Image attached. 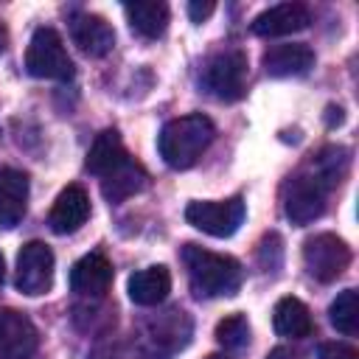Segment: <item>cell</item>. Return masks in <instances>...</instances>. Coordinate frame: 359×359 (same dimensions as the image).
I'll list each match as a JSON object with an SVG mask.
<instances>
[{
  "instance_id": "obj_24",
  "label": "cell",
  "mask_w": 359,
  "mask_h": 359,
  "mask_svg": "<svg viewBox=\"0 0 359 359\" xmlns=\"http://www.w3.org/2000/svg\"><path fill=\"white\" fill-rule=\"evenodd\" d=\"M317 359H359V353L353 345H345V342H323L317 351Z\"/></svg>"
},
{
  "instance_id": "obj_12",
  "label": "cell",
  "mask_w": 359,
  "mask_h": 359,
  "mask_svg": "<svg viewBox=\"0 0 359 359\" xmlns=\"http://www.w3.org/2000/svg\"><path fill=\"white\" fill-rule=\"evenodd\" d=\"M87 216H90V196H87V191L81 185H67L56 196V202L50 208V216H48V224H50L53 233L67 236V233H76L87 222Z\"/></svg>"
},
{
  "instance_id": "obj_5",
  "label": "cell",
  "mask_w": 359,
  "mask_h": 359,
  "mask_svg": "<svg viewBox=\"0 0 359 359\" xmlns=\"http://www.w3.org/2000/svg\"><path fill=\"white\" fill-rule=\"evenodd\" d=\"M247 56L241 50L213 53L202 67V87L219 101H238L247 87Z\"/></svg>"
},
{
  "instance_id": "obj_10",
  "label": "cell",
  "mask_w": 359,
  "mask_h": 359,
  "mask_svg": "<svg viewBox=\"0 0 359 359\" xmlns=\"http://www.w3.org/2000/svg\"><path fill=\"white\" fill-rule=\"evenodd\" d=\"M309 22H311V11L303 3H278L252 20V34L272 39V36L297 34V31L309 28Z\"/></svg>"
},
{
  "instance_id": "obj_19",
  "label": "cell",
  "mask_w": 359,
  "mask_h": 359,
  "mask_svg": "<svg viewBox=\"0 0 359 359\" xmlns=\"http://www.w3.org/2000/svg\"><path fill=\"white\" fill-rule=\"evenodd\" d=\"M126 157H129V151L123 149L121 135H118L115 129H104V132L93 140L90 151H87V160H84V168L101 180V177L109 174L115 165H121Z\"/></svg>"
},
{
  "instance_id": "obj_7",
  "label": "cell",
  "mask_w": 359,
  "mask_h": 359,
  "mask_svg": "<svg viewBox=\"0 0 359 359\" xmlns=\"http://www.w3.org/2000/svg\"><path fill=\"white\" fill-rule=\"evenodd\" d=\"M244 213V199L230 196L224 202H191L185 208V222L213 238H227L241 227Z\"/></svg>"
},
{
  "instance_id": "obj_9",
  "label": "cell",
  "mask_w": 359,
  "mask_h": 359,
  "mask_svg": "<svg viewBox=\"0 0 359 359\" xmlns=\"http://www.w3.org/2000/svg\"><path fill=\"white\" fill-rule=\"evenodd\" d=\"M36 345V325L22 311L0 309V359H31Z\"/></svg>"
},
{
  "instance_id": "obj_3",
  "label": "cell",
  "mask_w": 359,
  "mask_h": 359,
  "mask_svg": "<svg viewBox=\"0 0 359 359\" xmlns=\"http://www.w3.org/2000/svg\"><path fill=\"white\" fill-rule=\"evenodd\" d=\"M25 70L34 79H53V81H67L73 76V59L67 56V48L53 28H36L31 34L25 50Z\"/></svg>"
},
{
  "instance_id": "obj_22",
  "label": "cell",
  "mask_w": 359,
  "mask_h": 359,
  "mask_svg": "<svg viewBox=\"0 0 359 359\" xmlns=\"http://www.w3.org/2000/svg\"><path fill=\"white\" fill-rule=\"evenodd\" d=\"M328 320L337 331L353 337L359 331V294L356 289H345L334 297V303L328 306Z\"/></svg>"
},
{
  "instance_id": "obj_23",
  "label": "cell",
  "mask_w": 359,
  "mask_h": 359,
  "mask_svg": "<svg viewBox=\"0 0 359 359\" xmlns=\"http://www.w3.org/2000/svg\"><path fill=\"white\" fill-rule=\"evenodd\" d=\"M216 342L224 351H238L250 342V323L244 314H230L216 325Z\"/></svg>"
},
{
  "instance_id": "obj_13",
  "label": "cell",
  "mask_w": 359,
  "mask_h": 359,
  "mask_svg": "<svg viewBox=\"0 0 359 359\" xmlns=\"http://www.w3.org/2000/svg\"><path fill=\"white\" fill-rule=\"evenodd\" d=\"M261 65L266 70V76L272 79H286V76H303L311 70L314 65V50L303 42H283V45H272L269 50H264Z\"/></svg>"
},
{
  "instance_id": "obj_18",
  "label": "cell",
  "mask_w": 359,
  "mask_h": 359,
  "mask_svg": "<svg viewBox=\"0 0 359 359\" xmlns=\"http://www.w3.org/2000/svg\"><path fill=\"white\" fill-rule=\"evenodd\" d=\"M129 300L137 306H160L171 292V272L165 266H146L129 278Z\"/></svg>"
},
{
  "instance_id": "obj_8",
  "label": "cell",
  "mask_w": 359,
  "mask_h": 359,
  "mask_svg": "<svg viewBox=\"0 0 359 359\" xmlns=\"http://www.w3.org/2000/svg\"><path fill=\"white\" fill-rule=\"evenodd\" d=\"M53 252L48 244L42 241H28L22 244L20 255H17V275L14 283L22 294H45L53 286Z\"/></svg>"
},
{
  "instance_id": "obj_20",
  "label": "cell",
  "mask_w": 359,
  "mask_h": 359,
  "mask_svg": "<svg viewBox=\"0 0 359 359\" xmlns=\"http://www.w3.org/2000/svg\"><path fill=\"white\" fill-rule=\"evenodd\" d=\"M123 14L132 25V31H137L146 39H157L163 36V31L168 28V6L160 0H137V3H126Z\"/></svg>"
},
{
  "instance_id": "obj_17",
  "label": "cell",
  "mask_w": 359,
  "mask_h": 359,
  "mask_svg": "<svg viewBox=\"0 0 359 359\" xmlns=\"http://www.w3.org/2000/svg\"><path fill=\"white\" fill-rule=\"evenodd\" d=\"M146 182H149L146 168H143L135 157H126L121 165H115L109 174L101 177V194H104L107 202L118 205V202H123V199L140 194V191L146 188Z\"/></svg>"
},
{
  "instance_id": "obj_27",
  "label": "cell",
  "mask_w": 359,
  "mask_h": 359,
  "mask_svg": "<svg viewBox=\"0 0 359 359\" xmlns=\"http://www.w3.org/2000/svg\"><path fill=\"white\" fill-rule=\"evenodd\" d=\"M3 275H6V261H3V252H0V283H3Z\"/></svg>"
},
{
  "instance_id": "obj_21",
  "label": "cell",
  "mask_w": 359,
  "mask_h": 359,
  "mask_svg": "<svg viewBox=\"0 0 359 359\" xmlns=\"http://www.w3.org/2000/svg\"><path fill=\"white\" fill-rule=\"evenodd\" d=\"M272 325H275V331L280 337H292V339L309 337L311 328H314L311 311L297 297H280L275 303V309H272Z\"/></svg>"
},
{
  "instance_id": "obj_26",
  "label": "cell",
  "mask_w": 359,
  "mask_h": 359,
  "mask_svg": "<svg viewBox=\"0 0 359 359\" xmlns=\"http://www.w3.org/2000/svg\"><path fill=\"white\" fill-rule=\"evenodd\" d=\"M266 359H294V353H292L289 348H283V345H278V348H272V351L266 353Z\"/></svg>"
},
{
  "instance_id": "obj_11",
  "label": "cell",
  "mask_w": 359,
  "mask_h": 359,
  "mask_svg": "<svg viewBox=\"0 0 359 359\" xmlns=\"http://www.w3.org/2000/svg\"><path fill=\"white\" fill-rule=\"evenodd\" d=\"M70 39L84 56H107L115 45V31L104 17L81 11L70 17Z\"/></svg>"
},
{
  "instance_id": "obj_14",
  "label": "cell",
  "mask_w": 359,
  "mask_h": 359,
  "mask_svg": "<svg viewBox=\"0 0 359 359\" xmlns=\"http://www.w3.org/2000/svg\"><path fill=\"white\" fill-rule=\"evenodd\" d=\"M112 283V264L101 252L81 255L70 269V289L84 297H101Z\"/></svg>"
},
{
  "instance_id": "obj_25",
  "label": "cell",
  "mask_w": 359,
  "mask_h": 359,
  "mask_svg": "<svg viewBox=\"0 0 359 359\" xmlns=\"http://www.w3.org/2000/svg\"><path fill=\"white\" fill-rule=\"evenodd\" d=\"M213 11H216V3H210V0H205V3H202V0H191V3H188V17H191L194 22H205Z\"/></svg>"
},
{
  "instance_id": "obj_6",
  "label": "cell",
  "mask_w": 359,
  "mask_h": 359,
  "mask_svg": "<svg viewBox=\"0 0 359 359\" xmlns=\"http://www.w3.org/2000/svg\"><path fill=\"white\" fill-rule=\"evenodd\" d=\"M303 264L314 280L331 283L348 269L351 247L334 233H317L303 244Z\"/></svg>"
},
{
  "instance_id": "obj_16",
  "label": "cell",
  "mask_w": 359,
  "mask_h": 359,
  "mask_svg": "<svg viewBox=\"0 0 359 359\" xmlns=\"http://www.w3.org/2000/svg\"><path fill=\"white\" fill-rule=\"evenodd\" d=\"M28 208V177L17 168H0V227L11 230Z\"/></svg>"
},
{
  "instance_id": "obj_15",
  "label": "cell",
  "mask_w": 359,
  "mask_h": 359,
  "mask_svg": "<svg viewBox=\"0 0 359 359\" xmlns=\"http://www.w3.org/2000/svg\"><path fill=\"white\" fill-rule=\"evenodd\" d=\"M149 356H168L174 351H180L188 337H191V320L182 311H165L157 323H151L149 328Z\"/></svg>"
},
{
  "instance_id": "obj_4",
  "label": "cell",
  "mask_w": 359,
  "mask_h": 359,
  "mask_svg": "<svg viewBox=\"0 0 359 359\" xmlns=\"http://www.w3.org/2000/svg\"><path fill=\"white\" fill-rule=\"evenodd\" d=\"M331 185L309 165L306 171L294 174L286 182V194H283V210L289 216V222L294 224H309L317 216H323L325 210V196H328Z\"/></svg>"
},
{
  "instance_id": "obj_1",
  "label": "cell",
  "mask_w": 359,
  "mask_h": 359,
  "mask_svg": "<svg viewBox=\"0 0 359 359\" xmlns=\"http://www.w3.org/2000/svg\"><path fill=\"white\" fill-rule=\"evenodd\" d=\"M213 135H216L213 121L202 112H191V115L168 121L160 129L157 149L168 168L182 171V168H191L205 154V149L213 143Z\"/></svg>"
},
{
  "instance_id": "obj_2",
  "label": "cell",
  "mask_w": 359,
  "mask_h": 359,
  "mask_svg": "<svg viewBox=\"0 0 359 359\" xmlns=\"http://www.w3.org/2000/svg\"><path fill=\"white\" fill-rule=\"evenodd\" d=\"M182 264L188 269V283L196 297L236 294L241 286V264L230 255L210 252L196 244L182 247Z\"/></svg>"
},
{
  "instance_id": "obj_28",
  "label": "cell",
  "mask_w": 359,
  "mask_h": 359,
  "mask_svg": "<svg viewBox=\"0 0 359 359\" xmlns=\"http://www.w3.org/2000/svg\"><path fill=\"white\" fill-rule=\"evenodd\" d=\"M208 359H227V356H219V353H213V356H208Z\"/></svg>"
}]
</instances>
